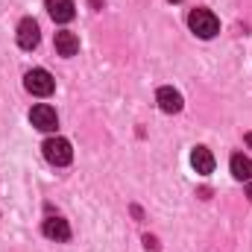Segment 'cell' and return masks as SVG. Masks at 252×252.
Here are the masks:
<instances>
[{
	"label": "cell",
	"mask_w": 252,
	"mask_h": 252,
	"mask_svg": "<svg viewBox=\"0 0 252 252\" xmlns=\"http://www.w3.org/2000/svg\"><path fill=\"white\" fill-rule=\"evenodd\" d=\"M188 27H190V32L199 35V38H214L220 32V21H217V15L211 9H190Z\"/></svg>",
	"instance_id": "cell-1"
},
{
	"label": "cell",
	"mask_w": 252,
	"mask_h": 252,
	"mask_svg": "<svg viewBox=\"0 0 252 252\" xmlns=\"http://www.w3.org/2000/svg\"><path fill=\"white\" fill-rule=\"evenodd\" d=\"M24 88H27L30 94H35V97H50V94L56 91V79H53L44 67H32V70H27V76H24Z\"/></svg>",
	"instance_id": "cell-2"
},
{
	"label": "cell",
	"mask_w": 252,
	"mask_h": 252,
	"mask_svg": "<svg viewBox=\"0 0 252 252\" xmlns=\"http://www.w3.org/2000/svg\"><path fill=\"white\" fill-rule=\"evenodd\" d=\"M44 158L50 161V164H56V167H64V164H70V158H73V150H70V141L67 138H47L44 141Z\"/></svg>",
	"instance_id": "cell-3"
},
{
	"label": "cell",
	"mask_w": 252,
	"mask_h": 252,
	"mask_svg": "<svg viewBox=\"0 0 252 252\" xmlns=\"http://www.w3.org/2000/svg\"><path fill=\"white\" fill-rule=\"evenodd\" d=\"M30 124L35 126V129H41V132H56V126H59L56 109H53V106H47V103L32 106V112H30Z\"/></svg>",
	"instance_id": "cell-4"
},
{
	"label": "cell",
	"mask_w": 252,
	"mask_h": 252,
	"mask_svg": "<svg viewBox=\"0 0 252 252\" xmlns=\"http://www.w3.org/2000/svg\"><path fill=\"white\" fill-rule=\"evenodd\" d=\"M38 41H41L38 24H35L32 18H24V21L18 24V47H21V50H35Z\"/></svg>",
	"instance_id": "cell-5"
},
{
	"label": "cell",
	"mask_w": 252,
	"mask_h": 252,
	"mask_svg": "<svg viewBox=\"0 0 252 252\" xmlns=\"http://www.w3.org/2000/svg\"><path fill=\"white\" fill-rule=\"evenodd\" d=\"M156 100H158V109L161 112H167V115H179L182 112V94L176 91V88H170V85H164V88H158V94H156Z\"/></svg>",
	"instance_id": "cell-6"
},
{
	"label": "cell",
	"mask_w": 252,
	"mask_h": 252,
	"mask_svg": "<svg viewBox=\"0 0 252 252\" xmlns=\"http://www.w3.org/2000/svg\"><path fill=\"white\" fill-rule=\"evenodd\" d=\"M41 232H44L50 241H56V244L70 241V226H67V220H62V217H47L44 226H41Z\"/></svg>",
	"instance_id": "cell-7"
},
{
	"label": "cell",
	"mask_w": 252,
	"mask_h": 252,
	"mask_svg": "<svg viewBox=\"0 0 252 252\" xmlns=\"http://www.w3.org/2000/svg\"><path fill=\"white\" fill-rule=\"evenodd\" d=\"M44 6H47L50 18H53L56 24H67V21H73V15H76L73 0H44Z\"/></svg>",
	"instance_id": "cell-8"
},
{
	"label": "cell",
	"mask_w": 252,
	"mask_h": 252,
	"mask_svg": "<svg viewBox=\"0 0 252 252\" xmlns=\"http://www.w3.org/2000/svg\"><path fill=\"white\" fill-rule=\"evenodd\" d=\"M190 164H193L196 173L208 176V173L214 170V156H211V150H208V147H193V153H190Z\"/></svg>",
	"instance_id": "cell-9"
},
{
	"label": "cell",
	"mask_w": 252,
	"mask_h": 252,
	"mask_svg": "<svg viewBox=\"0 0 252 252\" xmlns=\"http://www.w3.org/2000/svg\"><path fill=\"white\" fill-rule=\"evenodd\" d=\"M229 167H232V176H235L238 182H252V158L250 156H244V153L232 156Z\"/></svg>",
	"instance_id": "cell-10"
},
{
	"label": "cell",
	"mask_w": 252,
	"mask_h": 252,
	"mask_svg": "<svg viewBox=\"0 0 252 252\" xmlns=\"http://www.w3.org/2000/svg\"><path fill=\"white\" fill-rule=\"evenodd\" d=\"M56 53L59 56H76L79 53V38L70 32V30H62V32H56Z\"/></svg>",
	"instance_id": "cell-11"
},
{
	"label": "cell",
	"mask_w": 252,
	"mask_h": 252,
	"mask_svg": "<svg viewBox=\"0 0 252 252\" xmlns=\"http://www.w3.org/2000/svg\"><path fill=\"white\" fill-rule=\"evenodd\" d=\"M144 244H147V250H158V244H156V238H150V235L144 238Z\"/></svg>",
	"instance_id": "cell-12"
},
{
	"label": "cell",
	"mask_w": 252,
	"mask_h": 252,
	"mask_svg": "<svg viewBox=\"0 0 252 252\" xmlns=\"http://www.w3.org/2000/svg\"><path fill=\"white\" fill-rule=\"evenodd\" d=\"M247 147L252 150V132H247Z\"/></svg>",
	"instance_id": "cell-13"
},
{
	"label": "cell",
	"mask_w": 252,
	"mask_h": 252,
	"mask_svg": "<svg viewBox=\"0 0 252 252\" xmlns=\"http://www.w3.org/2000/svg\"><path fill=\"white\" fill-rule=\"evenodd\" d=\"M247 196H250V199H252V182H250V188H247Z\"/></svg>",
	"instance_id": "cell-14"
},
{
	"label": "cell",
	"mask_w": 252,
	"mask_h": 252,
	"mask_svg": "<svg viewBox=\"0 0 252 252\" xmlns=\"http://www.w3.org/2000/svg\"><path fill=\"white\" fill-rule=\"evenodd\" d=\"M173 3H179V0H173Z\"/></svg>",
	"instance_id": "cell-15"
}]
</instances>
